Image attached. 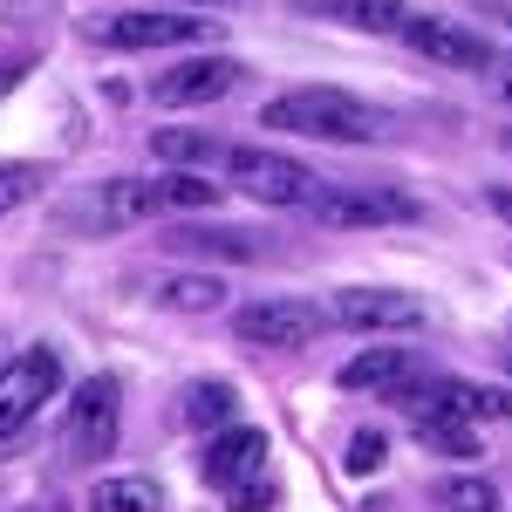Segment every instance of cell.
Masks as SVG:
<instances>
[{"label": "cell", "instance_id": "obj_6", "mask_svg": "<svg viewBox=\"0 0 512 512\" xmlns=\"http://www.w3.org/2000/svg\"><path fill=\"white\" fill-rule=\"evenodd\" d=\"M417 424H512V390H492V383H410L396 396Z\"/></svg>", "mask_w": 512, "mask_h": 512}, {"label": "cell", "instance_id": "obj_4", "mask_svg": "<svg viewBox=\"0 0 512 512\" xmlns=\"http://www.w3.org/2000/svg\"><path fill=\"white\" fill-rule=\"evenodd\" d=\"M212 35H219V21H205V14H171V7L96 14V21H89V41L123 48V55H144V48H192V41H212Z\"/></svg>", "mask_w": 512, "mask_h": 512}, {"label": "cell", "instance_id": "obj_7", "mask_svg": "<svg viewBox=\"0 0 512 512\" xmlns=\"http://www.w3.org/2000/svg\"><path fill=\"white\" fill-rule=\"evenodd\" d=\"M403 48L410 55H424V62H444V69H499V55H492V41L465 28V21H451V14H403Z\"/></svg>", "mask_w": 512, "mask_h": 512}, {"label": "cell", "instance_id": "obj_14", "mask_svg": "<svg viewBox=\"0 0 512 512\" xmlns=\"http://www.w3.org/2000/svg\"><path fill=\"white\" fill-rule=\"evenodd\" d=\"M417 383V349H362L342 362V390H376V396H403Z\"/></svg>", "mask_w": 512, "mask_h": 512}, {"label": "cell", "instance_id": "obj_17", "mask_svg": "<svg viewBox=\"0 0 512 512\" xmlns=\"http://www.w3.org/2000/svg\"><path fill=\"white\" fill-rule=\"evenodd\" d=\"M151 301L171 308V315H212V308H226V280L219 274H164L151 287Z\"/></svg>", "mask_w": 512, "mask_h": 512}, {"label": "cell", "instance_id": "obj_24", "mask_svg": "<svg viewBox=\"0 0 512 512\" xmlns=\"http://www.w3.org/2000/svg\"><path fill=\"white\" fill-rule=\"evenodd\" d=\"M260 506H274V485H233V512H260Z\"/></svg>", "mask_w": 512, "mask_h": 512}, {"label": "cell", "instance_id": "obj_3", "mask_svg": "<svg viewBox=\"0 0 512 512\" xmlns=\"http://www.w3.org/2000/svg\"><path fill=\"white\" fill-rule=\"evenodd\" d=\"M226 185L246 192L253 205H280V212H308L321 192H328V178H315L301 158H280V151H260V144H226Z\"/></svg>", "mask_w": 512, "mask_h": 512}, {"label": "cell", "instance_id": "obj_27", "mask_svg": "<svg viewBox=\"0 0 512 512\" xmlns=\"http://www.w3.org/2000/svg\"><path fill=\"white\" fill-rule=\"evenodd\" d=\"M492 212H499V219H512V185H499V192H492Z\"/></svg>", "mask_w": 512, "mask_h": 512}, {"label": "cell", "instance_id": "obj_10", "mask_svg": "<svg viewBox=\"0 0 512 512\" xmlns=\"http://www.w3.org/2000/svg\"><path fill=\"white\" fill-rule=\"evenodd\" d=\"M308 212H315L321 226H410L417 198L396 192V185H328Z\"/></svg>", "mask_w": 512, "mask_h": 512}, {"label": "cell", "instance_id": "obj_19", "mask_svg": "<svg viewBox=\"0 0 512 512\" xmlns=\"http://www.w3.org/2000/svg\"><path fill=\"white\" fill-rule=\"evenodd\" d=\"M151 151H158L164 164H192V171H205V164L226 158V144H219V137H205V130H158V137H151Z\"/></svg>", "mask_w": 512, "mask_h": 512}, {"label": "cell", "instance_id": "obj_12", "mask_svg": "<svg viewBox=\"0 0 512 512\" xmlns=\"http://www.w3.org/2000/svg\"><path fill=\"white\" fill-rule=\"evenodd\" d=\"M117 444V376H89L69 403V458H103Z\"/></svg>", "mask_w": 512, "mask_h": 512}, {"label": "cell", "instance_id": "obj_1", "mask_svg": "<svg viewBox=\"0 0 512 512\" xmlns=\"http://www.w3.org/2000/svg\"><path fill=\"white\" fill-rule=\"evenodd\" d=\"M226 198V185H212L205 171H164V178H110L96 185V205L89 219L103 233H123V226H144L158 212H212Z\"/></svg>", "mask_w": 512, "mask_h": 512}, {"label": "cell", "instance_id": "obj_20", "mask_svg": "<svg viewBox=\"0 0 512 512\" xmlns=\"http://www.w3.org/2000/svg\"><path fill=\"white\" fill-rule=\"evenodd\" d=\"M233 410H239L233 383H198V390L185 396V424H198V431H205V424H212V431H226V424H233Z\"/></svg>", "mask_w": 512, "mask_h": 512}, {"label": "cell", "instance_id": "obj_8", "mask_svg": "<svg viewBox=\"0 0 512 512\" xmlns=\"http://www.w3.org/2000/svg\"><path fill=\"white\" fill-rule=\"evenodd\" d=\"M246 82L239 55H192V62H171L164 76H151V103L158 110H198V103H219Z\"/></svg>", "mask_w": 512, "mask_h": 512}, {"label": "cell", "instance_id": "obj_13", "mask_svg": "<svg viewBox=\"0 0 512 512\" xmlns=\"http://www.w3.org/2000/svg\"><path fill=\"white\" fill-rule=\"evenodd\" d=\"M260 458H267V431H260V424H226V431L205 444L198 472H205V485L233 492V485H246V478H260Z\"/></svg>", "mask_w": 512, "mask_h": 512}, {"label": "cell", "instance_id": "obj_5", "mask_svg": "<svg viewBox=\"0 0 512 512\" xmlns=\"http://www.w3.org/2000/svg\"><path fill=\"white\" fill-rule=\"evenodd\" d=\"M62 390V355L55 349H21L14 362H0V444L21 437L41 417V403H55Z\"/></svg>", "mask_w": 512, "mask_h": 512}, {"label": "cell", "instance_id": "obj_22", "mask_svg": "<svg viewBox=\"0 0 512 512\" xmlns=\"http://www.w3.org/2000/svg\"><path fill=\"white\" fill-rule=\"evenodd\" d=\"M41 185H48V171H41V164H0V219H7V212H21L28 198H41Z\"/></svg>", "mask_w": 512, "mask_h": 512}, {"label": "cell", "instance_id": "obj_28", "mask_svg": "<svg viewBox=\"0 0 512 512\" xmlns=\"http://www.w3.org/2000/svg\"><path fill=\"white\" fill-rule=\"evenodd\" d=\"M506 41H512V21H506Z\"/></svg>", "mask_w": 512, "mask_h": 512}, {"label": "cell", "instance_id": "obj_15", "mask_svg": "<svg viewBox=\"0 0 512 512\" xmlns=\"http://www.w3.org/2000/svg\"><path fill=\"white\" fill-rule=\"evenodd\" d=\"M294 14H315V21H335V28H355V35H396L403 28V0H287Z\"/></svg>", "mask_w": 512, "mask_h": 512}, {"label": "cell", "instance_id": "obj_25", "mask_svg": "<svg viewBox=\"0 0 512 512\" xmlns=\"http://www.w3.org/2000/svg\"><path fill=\"white\" fill-rule=\"evenodd\" d=\"M21 76H28V62H0V96H14V89H21Z\"/></svg>", "mask_w": 512, "mask_h": 512}, {"label": "cell", "instance_id": "obj_18", "mask_svg": "<svg viewBox=\"0 0 512 512\" xmlns=\"http://www.w3.org/2000/svg\"><path fill=\"white\" fill-rule=\"evenodd\" d=\"M164 246L198 253V260H260V239H253V233H233V226H185V233L164 239Z\"/></svg>", "mask_w": 512, "mask_h": 512}, {"label": "cell", "instance_id": "obj_11", "mask_svg": "<svg viewBox=\"0 0 512 512\" xmlns=\"http://www.w3.org/2000/svg\"><path fill=\"white\" fill-rule=\"evenodd\" d=\"M328 321H342L355 335H403V328H424V301L403 287H342Z\"/></svg>", "mask_w": 512, "mask_h": 512}, {"label": "cell", "instance_id": "obj_23", "mask_svg": "<svg viewBox=\"0 0 512 512\" xmlns=\"http://www.w3.org/2000/svg\"><path fill=\"white\" fill-rule=\"evenodd\" d=\"M342 465H349L355 478L383 472V465H390V437H383V431H355V437H349V458H342Z\"/></svg>", "mask_w": 512, "mask_h": 512}, {"label": "cell", "instance_id": "obj_2", "mask_svg": "<svg viewBox=\"0 0 512 512\" xmlns=\"http://www.w3.org/2000/svg\"><path fill=\"white\" fill-rule=\"evenodd\" d=\"M260 130H287V137H321V144H369V137H383L376 110H369L362 96H349V89H328V82L274 96V103L260 110Z\"/></svg>", "mask_w": 512, "mask_h": 512}, {"label": "cell", "instance_id": "obj_9", "mask_svg": "<svg viewBox=\"0 0 512 512\" xmlns=\"http://www.w3.org/2000/svg\"><path fill=\"white\" fill-rule=\"evenodd\" d=\"M233 335L253 349H308L315 335H328V315L315 301H253L233 315Z\"/></svg>", "mask_w": 512, "mask_h": 512}, {"label": "cell", "instance_id": "obj_26", "mask_svg": "<svg viewBox=\"0 0 512 512\" xmlns=\"http://www.w3.org/2000/svg\"><path fill=\"white\" fill-rule=\"evenodd\" d=\"M151 7H192V14H205V7H233V0H151Z\"/></svg>", "mask_w": 512, "mask_h": 512}, {"label": "cell", "instance_id": "obj_16", "mask_svg": "<svg viewBox=\"0 0 512 512\" xmlns=\"http://www.w3.org/2000/svg\"><path fill=\"white\" fill-rule=\"evenodd\" d=\"M89 512H164V485L144 472H117L89 485Z\"/></svg>", "mask_w": 512, "mask_h": 512}, {"label": "cell", "instance_id": "obj_21", "mask_svg": "<svg viewBox=\"0 0 512 512\" xmlns=\"http://www.w3.org/2000/svg\"><path fill=\"white\" fill-rule=\"evenodd\" d=\"M437 506L444 512H499V485L492 478H444L437 485Z\"/></svg>", "mask_w": 512, "mask_h": 512}]
</instances>
